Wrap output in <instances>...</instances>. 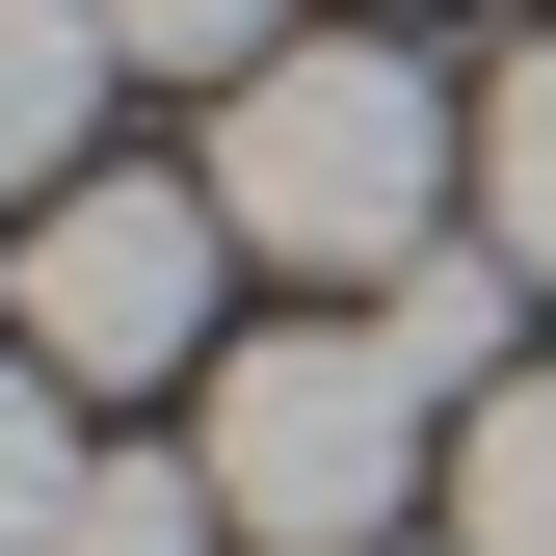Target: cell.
<instances>
[{"label":"cell","instance_id":"30bf717a","mask_svg":"<svg viewBox=\"0 0 556 556\" xmlns=\"http://www.w3.org/2000/svg\"><path fill=\"white\" fill-rule=\"evenodd\" d=\"M106 53H132V80H265V53H292V0H106Z\"/></svg>","mask_w":556,"mask_h":556},{"label":"cell","instance_id":"277c9868","mask_svg":"<svg viewBox=\"0 0 556 556\" xmlns=\"http://www.w3.org/2000/svg\"><path fill=\"white\" fill-rule=\"evenodd\" d=\"M106 0H0V213H53V186L106 160Z\"/></svg>","mask_w":556,"mask_h":556},{"label":"cell","instance_id":"3957f363","mask_svg":"<svg viewBox=\"0 0 556 556\" xmlns=\"http://www.w3.org/2000/svg\"><path fill=\"white\" fill-rule=\"evenodd\" d=\"M213 265H239V213H213V186H132V160H80L27 239H0V344H53L80 397H132V371H213Z\"/></svg>","mask_w":556,"mask_h":556},{"label":"cell","instance_id":"ba28073f","mask_svg":"<svg viewBox=\"0 0 556 556\" xmlns=\"http://www.w3.org/2000/svg\"><path fill=\"white\" fill-rule=\"evenodd\" d=\"M53 556H239V504H213V451H80V530Z\"/></svg>","mask_w":556,"mask_h":556},{"label":"cell","instance_id":"5b68a950","mask_svg":"<svg viewBox=\"0 0 556 556\" xmlns=\"http://www.w3.org/2000/svg\"><path fill=\"white\" fill-rule=\"evenodd\" d=\"M371 318H397V371H425V397H504V371H530V265H504V239H425Z\"/></svg>","mask_w":556,"mask_h":556},{"label":"cell","instance_id":"52a82bcc","mask_svg":"<svg viewBox=\"0 0 556 556\" xmlns=\"http://www.w3.org/2000/svg\"><path fill=\"white\" fill-rule=\"evenodd\" d=\"M477 239L556 292V53H504V80H477Z\"/></svg>","mask_w":556,"mask_h":556},{"label":"cell","instance_id":"8992f818","mask_svg":"<svg viewBox=\"0 0 556 556\" xmlns=\"http://www.w3.org/2000/svg\"><path fill=\"white\" fill-rule=\"evenodd\" d=\"M451 556H556V371L451 397Z\"/></svg>","mask_w":556,"mask_h":556},{"label":"cell","instance_id":"9c48e42d","mask_svg":"<svg viewBox=\"0 0 556 556\" xmlns=\"http://www.w3.org/2000/svg\"><path fill=\"white\" fill-rule=\"evenodd\" d=\"M53 530H80V371L0 344V556H53Z\"/></svg>","mask_w":556,"mask_h":556},{"label":"cell","instance_id":"8fae6325","mask_svg":"<svg viewBox=\"0 0 556 556\" xmlns=\"http://www.w3.org/2000/svg\"><path fill=\"white\" fill-rule=\"evenodd\" d=\"M397 556H451V530H397Z\"/></svg>","mask_w":556,"mask_h":556},{"label":"cell","instance_id":"6da1fadb","mask_svg":"<svg viewBox=\"0 0 556 556\" xmlns=\"http://www.w3.org/2000/svg\"><path fill=\"white\" fill-rule=\"evenodd\" d=\"M451 186H477V106L425 53H371V27H292L213 106V213H239V265H292V292H397V265L451 239Z\"/></svg>","mask_w":556,"mask_h":556},{"label":"cell","instance_id":"7a4b0ae2","mask_svg":"<svg viewBox=\"0 0 556 556\" xmlns=\"http://www.w3.org/2000/svg\"><path fill=\"white\" fill-rule=\"evenodd\" d=\"M213 504L239 556H397V530H451V397L397 371V318H265L213 344Z\"/></svg>","mask_w":556,"mask_h":556}]
</instances>
